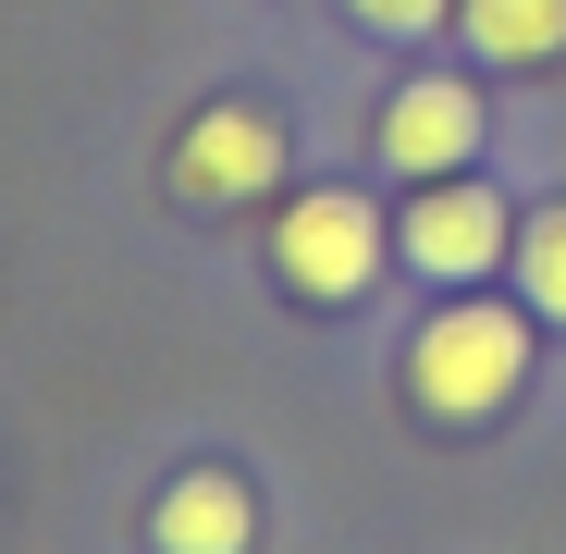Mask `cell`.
<instances>
[{"label": "cell", "mask_w": 566, "mask_h": 554, "mask_svg": "<svg viewBox=\"0 0 566 554\" xmlns=\"http://www.w3.org/2000/svg\"><path fill=\"white\" fill-rule=\"evenodd\" d=\"M345 13L369 38H431V25H455V0H345Z\"/></svg>", "instance_id": "obj_9"}, {"label": "cell", "mask_w": 566, "mask_h": 554, "mask_svg": "<svg viewBox=\"0 0 566 554\" xmlns=\"http://www.w3.org/2000/svg\"><path fill=\"white\" fill-rule=\"evenodd\" d=\"M517 383H530V321H517V309L455 296V309H431L419 345H407V407L443 419V431H481L493 407H517Z\"/></svg>", "instance_id": "obj_1"}, {"label": "cell", "mask_w": 566, "mask_h": 554, "mask_svg": "<svg viewBox=\"0 0 566 554\" xmlns=\"http://www.w3.org/2000/svg\"><path fill=\"white\" fill-rule=\"evenodd\" d=\"M382 259H395L382 210L345 198V185H308V198L271 210V284L296 296V309H357L369 284H382Z\"/></svg>", "instance_id": "obj_2"}, {"label": "cell", "mask_w": 566, "mask_h": 554, "mask_svg": "<svg viewBox=\"0 0 566 554\" xmlns=\"http://www.w3.org/2000/svg\"><path fill=\"white\" fill-rule=\"evenodd\" d=\"M517 284H530L542 321H566V198L530 210V234H517Z\"/></svg>", "instance_id": "obj_8"}, {"label": "cell", "mask_w": 566, "mask_h": 554, "mask_svg": "<svg viewBox=\"0 0 566 554\" xmlns=\"http://www.w3.org/2000/svg\"><path fill=\"white\" fill-rule=\"evenodd\" d=\"M271 185H283V124L259 100H210L172 136V198L185 210H259Z\"/></svg>", "instance_id": "obj_3"}, {"label": "cell", "mask_w": 566, "mask_h": 554, "mask_svg": "<svg viewBox=\"0 0 566 554\" xmlns=\"http://www.w3.org/2000/svg\"><path fill=\"white\" fill-rule=\"evenodd\" d=\"M148 542L160 554H247L259 542V493L234 469H185L160 505H148Z\"/></svg>", "instance_id": "obj_6"}, {"label": "cell", "mask_w": 566, "mask_h": 554, "mask_svg": "<svg viewBox=\"0 0 566 554\" xmlns=\"http://www.w3.org/2000/svg\"><path fill=\"white\" fill-rule=\"evenodd\" d=\"M505 247H517V222H505V198L481 173H431L407 198V222H395V259L419 271V284H481Z\"/></svg>", "instance_id": "obj_4"}, {"label": "cell", "mask_w": 566, "mask_h": 554, "mask_svg": "<svg viewBox=\"0 0 566 554\" xmlns=\"http://www.w3.org/2000/svg\"><path fill=\"white\" fill-rule=\"evenodd\" d=\"M382 160L407 185L468 173V160H481V86H468V74H407L395 100H382Z\"/></svg>", "instance_id": "obj_5"}, {"label": "cell", "mask_w": 566, "mask_h": 554, "mask_svg": "<svg viewBox=\"0 0 566 554\" xmlns=\"http://www.w3.org/2000/svg\"><path fill=\"white\" fill-rule=\"evenodd\" d=\"M455 38L493 74H542V62H566V0H455Z\"/></svg>", "instance_id": "obj_7"}]
</instances>
